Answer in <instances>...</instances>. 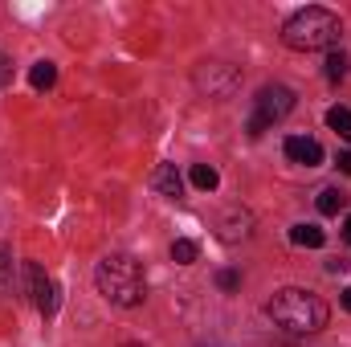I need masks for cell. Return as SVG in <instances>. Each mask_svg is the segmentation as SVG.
Returning <instances> with one entry per match:
<instances>
[{
    "instance_id": "obj_3",
    "label": "cell",
    "mask_w": 351,
    "mask_h": 347,
    "mask_svg": "<svg viewBox=\"0 0 351 347\" xmlns=\"http://www.w3.org/2000/svg\"><path fill=\"white\" fill-rule=\"evenodd\" d=\"M94 282H98L102 298L114 302V307H139L143 294H147L143 265L131 258V254H110V258H102L98 270H94Z\"/></svg>"
},
{
    "instance_id": "obj_1",
    "label": "cell",
    "mask_w": 351,
    "mask_h": 347,
    "mask_svg": "<svg viewBox=\"0 0 351 347\" xmlns=\"http://www.w3.org/2000/svg\"><path fill=\"white\" fill-rule=\"evenodd\" d=\"M265 311H269V319H274L282 331H290V335H315V331H323L327 319H331L327 302H323L319 294L302 290V286H286V290H278V294L269 298Z\"/></svg>"
},
{
    "instance_id": "obj_4",
    "label": "cell",
    "mask_w": 351,
    "mask_h": 347,
    "mask_svg": "<svg viewBox=\"0 0 351 347\" xmlns=\"http://www.w3.org/2000/svg\"><path fill=\"white\" fill-rule=\"evenodd\" d=\"M192 86L200 90L204 98H233V90L241 86V70L229 62H200L192 70Z\"/></svg>"
},
{
    "instance_id": "obj_23",
    "label": "cell",
    "mask_w": 351,
    "mask_h": 347,
    "mask_svg": "<svg viewBox=\"0 0 351 347\" xmlns=\"http://www.w3.org/2000/svg\"><path fill=\"white\" fill-rule=\"evenodd\" d=\"M123 347H143V344H123Z\"/></svg>"
},
{
    "instance_id": "obj_17",
    "label": "cell",
    "mask_w": 351,
    "mask_h": 347,
    "mask_svg": "<svg viewBox=\"0 0 351 347\" xmlns=\"http://www.w3.org/2000/svg\"><path fill=\"white\" fill-rule=\"evenodd\" d=\"M0 294H12V254L0 246Z\"/></svg>"
},
{
    "instance_id": "obj_9",
    "label": "cell",
    "mask_w": 351,
    "mask_h": 347,
    "mask_svg": "<svg viewBox=\"0 0 351 347\" xmlns=\"http://www.w3.org/2000/svg\"><path fill=\"white\" fill-rule=\"evenodd\" d=\"M152 184H156L164 196H172V200H180V196H184V180H180V172H176V164H160V168H156V176H152Z\"/></svg>"
},
{
    "instance_id": "obj_21",
    "label": "cell",
    "mask_w": 351,
    "mask_h": 347,
    "mask_svg": "<svg viewBox=\"0 0 351 347\" xmlns=\"http://www.w3.org/2000/svg\"><path fill=\"white\" fill-rule=\"evenodd\" d=\"M339 302H343V311L351 315V286H343V294H339Z\"/></svg>"
},
{
    "instance_id": "obj_15",
    "label": "cell",
    "mask_w": 351,
    "mask_h": 347,
    "mask_svg": "<svg viewBox=\"0 0 351 347\" xmlns=\"http://www.w3.org/2000/svg\"><path fill=\"white\" fill-rule=\"evenodd\" d=\"M192 184H196L200 192H213V188L221 184V176H217L213 164H192Z\"/></svg>"
},
{
    "instance_id": "obj_20",
    "label": "cell",
    "mask_w": 351,
    "mask_h": 347,
    "mask_svg": "<svg viewBox=\"0 0 351 347\" xmlns=\"http://www.w3.org/2000/svg\"><path fill=\"white\" fill-rule=\"evenodd\" d=\"M335 164H339V172H343V176H351V152H343V156H339Z\"/></svg>"
},
{
    "instance_id": "obj_12",
    "label": "cell",
    "mask_w": 351,
    "mask_h": 347,
    "mask_svg": "<svg viewBox=\"0 0 351 347\" xmlns=\"http://www.w3.org/2000/svg\"><path fill=\"white\" fill-rule=\"evenodd\" d=\"M53 82H58V66H53V62H37V66L29 70V86L33 90H49Z\"/></svg>"
},
{
    "instance_id": "obj_22",
    "label": "cell",
    "mask_w": 351,
    "mask_h": 347,
    "mask_svg": "<svg viewBox=\"0 0 351 347\" xmlns=\"http://www.w3.org/2000/svg\"><path fill=\"white\" fill-rule=\"evenodd\" d=\"M343 241L351 246V217H343Z\"/></svg>"
},
{
    "instance_id": "obj_6",
    "label": "cell",
    "mask_w": 351,
    "mask_h": 347,
    "mask_svg": "<svg viewBox=\"0 0 351 347\" xmlns=\"http://www.w3.org/2000/svg\"><path fill=\"white\" fill-rule=\"evenodd\" d=\"M25 278H29L33 307H37L45 319H53V315H58V286H53V278L41 270V261H25Z\"/></svg>"
},
{
    "instance_id": "obj_10",
    "label": "cell",
    "mask_w": 351,
    "mask_h": 347,
    "mask_svg": "<svg viewBox=\"0 0 351 347\" xmlns=\"http://www.w3.org/2000/svg\"><path fill=\"white\" fill-rule=\"evenodd\" d=\"M290 241L302 246V250H319V246L327 241V233H323L319 225H294V229H290Z\"/></svg>"
},
{
    "instance_id": "obj_5",
    "label": "cell",
    "mask_w": 351,
    "mask_h": 347,
    "mask_svg": "<svg viewBox=\"0 0 351 347\" xmlns=\"http://www.w3.org/2000/svg\"><path fill=\"white\" fill-rule=\"evenodd\" d=\"M258 110H254V119H250V135H262L265 127H274V123H282L290 110H294V90L290 86H262L258 90Z\"/></svg>"
},
{
    "instance_id": "obj_7",
    "label": "cell",
    "mask_w": 351,
    "mask_h": 347,
    "mask_svg": "<svg viewBox=\"0 0 351 347\" xmlns=\"http://www.w3.org/2000/svg\"><path fill=\"white\" fill-rule=\"evenodd\" d=\"M286 160L290 164H302V168H319L323 164V147L311 135H290L286 139Z\"/></svg>"
},
{
    "instance_id": "obj_16",
    "label": "cell",
    "mask_w": 351,
    "mask_h": 347,
    "mask_svg": "<svg viewBox=\"0 0 351 347\" xmlns=\"http://www.w3.org/2000/svg\"><path fill=\"white\" fill-rule=\"evenodd\" d=\"M196 254H200V250H196V241H188V237H176V241H172V261H176V265H192Z\"/></svg>"
},
{
    "instance_id": "obj_11",
    "label": "cell",
    "mask_w": 351,
    "mask_h": 347,
    "mask_svg": "<svg viewBox=\"0 0 351 347\" xmlns=\"http://www.w3.org/2000/svg\"><path fill=\"white\" fill-rule=\"evenodd\" d=\"M348 208V192H339V188H323L319 192V213L323 217H339Z\"/></svg>"
},
{
    "instance_id": "obj_19",
    "label": "cell",
    "mask_w": 351,
    "mask_h": 347,
    "mask_svg": "<svg viewBox=\"0 0 351 347\" xmlns=\"http://www.w3.org/2000/svg\"><path fill=\"white\" fill-rule=\"evenodd\" d=\"M8 82H12V62L0 53V86H8Z\"/></svg>"
},
{
    "instance_id": "obj_2",
    "label": "cell",
    "mask_w": 351,
    "mask_h": 347,
    "mask_svg": "<svg viewBox=\"0 0 351 347\" xmlns=\"http://www.w3.org/2000/svg\"><path fill=\"white\" fill-rule=\"evenodd\" d=\"M343 37V21L331 12V8H298L286 25H282V41L298 53H315V49H335Z\"/></svg>"
},
{
    "instance_id": "obj_8",
    "label": "cell",
    "mask_w": 351,
    "mask_h": 347,
    "mask_svg": "<svg viewBox=\"0 0 351 347\" xmlns=\"http://www.w3.org/2000/svg\"><path fill=\"white\" fill-rule=\"evenodd\" d=\"M221 237L225 241H241V237H250L254 233V213H245V208H229L225 217H221Z\"/></svg>"
},
{
    "instance_id": "obj_18",
    "label": "cell",
    "mask_w": 351,
    "mask_h": 347,
    "mask_svg": "<svg viewBox=\"0 0 351 347\" xmlns=\"http://www.w3.org/2000/svg\"><path fill=\"white\" fill-rule=\"evenodd\" d=\"M217 286H221V290H237V286H241V274H237V270H221V274H217Z\"/></svg>"
},
{
    "instance_id": "obj_13",
    "label": "cell",
    "mask_w": 351,
    "mask_h": 347,
    "mask_svg": "<svg viewBox=\"0 0 351 347\" xmlns=\"http://www.w3.org/2000/svg\"><path fill=\"white\" fill-rule=\"evenodd\" d=\"M323 66H327V78H331V82H343V78H348V70H351V58L343 53V49H331Z\"/></svg>"
},
{
    "instance_id": "obj_14",
    "label": "cell",
    "mask_w": 351,
    "mask_h": 347,
    "mask_svg": "<svg viewBox=\"0 0 351 347\" xmlns=\"http://www.w3.org/2000/svg\"><path fill=\"white\" fill-rule=\"evenodd\" d=\"M327 127H331L339 139H351V110L348 106H331V110H327Z\"/></svg>"
}]
</instances>
